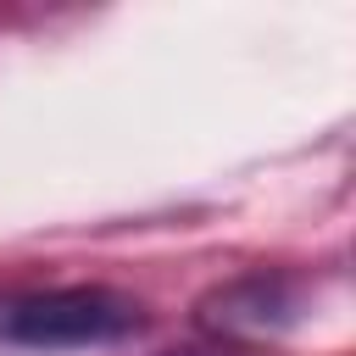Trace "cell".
<instances>
[{
    "label": "cell",
    "mask_w": 356,
    "mask_h": 356,
    "mask_svg": "<svg viewBox=\"0 0 356 356\" xmlns=\"http://www.w3.org/2000/svg\"><path fill=\"white\" fill-rule=\"evenodd\" d=\"M145 328V306L100 289V284H72V289H39L17 295L0 306V339L28 345V350H78V345H111Z\"/></svg>",
    "instance_id": "6da1fadb"
},
{
    "label": "cell",
    "mask_w": 356,
    "mask_h": 356,
    "mask_svg": "<svg viewBox=\"0 0 356 356\" xmlns=\"http://www.w3.org/2000/svg\"><path fill=\"white\" fill-rule=\"evenodd\" d=\"M278 289H284V284H267V278L217 289V295L200 306V317H206L211 328H273V323H284V312H289Z\"/></svg>",
    "instance_id": "7a4b0ae2"
}]
</instances>
